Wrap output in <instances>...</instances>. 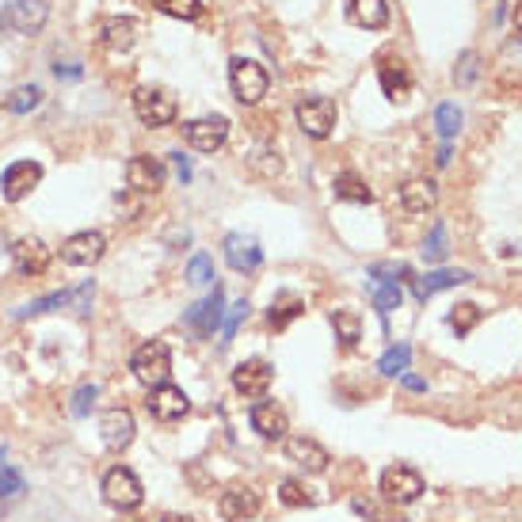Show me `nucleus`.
<instances>
[{"instance_id":"nucleus-37","label":"nucleus","mask_w":522,"mask_h":522,"mask_svg":"<svg viewBox=\"0 0 522 522\" xmlns=\"http://www.w3.org/2000/svg\"><path fill=\"white\" fill-rule=\"evenodd\" d=\"M187 282H191V287H210V282H214V264H210V256H194L191 259V264H187Z\"/></svg>"},{"instance_id":"nucleus-26","label":"nucleus","mask_w":522,"mask_h":522,"mask_svg":"<svg viewBox=\"0 0 522 522\" xmlns=\"http://www.w3.org/2000/svg\"><path fill=\"white\" fill-rule=\"evenodd\" d=\"M332 191H336V199H343V203H370V199H374V191L366 187V180L359 176V172H339Z\"/></svg>"},{"instance_id":"nucleus-32","label":"nucleus","mask_w":522,"mask_h":522,"mask_svg":"<svg viewBox=\"0 0 522 522\" xmlns=\"http://www.w3.org/2000/svg\"><path fill=\"white\" fill-rule=\"evenodd\" d=\"M153 8L172 16V19H199L203 16V0H153Z\"/></svg>"},{"instance_id":"nucleus-14","label":"nucleus","mask_w":522,"mask_h":522,"mask_svg":"<svg viewBox=\"0 0 522 522\" xmlns=\"http://www.w3.org/2000/svg\"><path fill=\"white\" fill-rule=\"evenodd\" d=\"M107 252V236L103 233H73L69 241L61 245V259L65 264H73V267H92L96 259Z\"/></svg>"},{"instance_id":"nucleus-12","label":"nucleus","mask_w":522,"mask_h":522,"mask_svg":"<svg viewBox=\"0 0 522 522\" xmlns=\"http://www.w3.org/2000/svg\"><path fill=\"white\" fill-rule=\"evenodd\" d=\"M187 408H191V401H187L183 389L168 385V381L157 385V389H149V416H153V420H161V423H176V420L187 416Z\"/></svg>"},{"instance_id":"nucleus-15","label":"nucleus","mask_w":522,"mask_h":522,"mask_svg":"<svg viewBox=\"0 0 522 522\" xmlns=\"http://www.w3.org/2000/svg\"><path fill=\"white\" fill-rule=\"evenodd\" d=\"M252 431L259 434V439L278 443V439H287L290 420H287V412H282L275 401H259V404L252 408Z\"/></svg>"},{"instance_id":"nucleus-30","label":"nucleus","mask_w":522,"mask_h":522,"mask_svg":"<svg viewBox=\"0 0 522 522\" xmlns=\"http://www.w3.org/2000/svg\"><path fill=\"white\" fill-rule=\"evenodd\" d=\"M61 306H69L73 309V290H57V294H47V298H38L31 301V306H24L16 317L24 320V317H38V313H50V309H61Z\"/></svg>"},{"instance_id":"nucleus-28","label":"nucleus","mask_w":522,"mask_h":522,"mask_svg":"<svg viewBox=\"0 0 522 522\" xmlns=\"http://www.w3.org/2000/svg\"><path fill=\"white\" fill-rule=\"evenodd\" d=\"M332 329H336V339L343 347H355L362 339V317L351 313V309H336L332 313Z\"/></svg>"},{"instance_id":"nucleus-22","label":"nucleus","mask_w":522,"mask_h":522,"mask_svg":"<svg viewBox=\"0 0 522 522\" xmlns=\"http://www.w3.org/2000/svg\"><path fill=\"white\" fill-rule=\"evenodd\" d=\"M378 80H381L389 99H404L412 92V73H408V65L401 57H381L378 61Z\"/></svg>"},{"instance_id":"nucleus-33","label":"nucleus","mask_w":522,"mask_h":522,"mask_svg":"<svg viewBox=\"0 0 522 522\" xmlns=\"http://www.w3.org/2000/svg\"><path fill=\"white\" fill-rule=\"evenodd\" d=\"M434 126H439V138L450 141L454 134L462 130V111L458 103H439V111H434Z\"/></svg>"},{"instance_id":"nucleus-27","label":"nucleus","mask_w":522,"mask_h":522,"mask_svg":"<svg viewBox=\"0 0 522 522\" xmlns=\"http://www.w3.org/2000/svg\"><path fill=\"white\" fill-rule=\"evenodd\" d=\"M301 313H306V301H301L298 294H278V298L271 301L267 324H271V329H287V324H290L294 317H301Z\"/></svg>"},{"instance_id":"nucleus-35","label":"nucleus","mask_w":522,"mask_h":522,"mask_svg":"<svg viewBox=\"0 0 522 522\" xmlns=\"http://www.w3.org/2000/svg\"><path fill=\"white\" fill-rule=\"evenodd\" d=\"M446 252H450V248H446V225L434 222V225H431V236L423 241V259H427V264H443Z\"/></svg>"},{"instance_id":"nucleus-34","label":"nucleus","mask_w":522,"mask_h":522,"mask_svg":"<svg viewBox=\"0 0 522 522\" xmlns=\"http://www.w3.org/2000/svg\"><path fill=\"white\" fill-rule=\"evenodd\" d=\"M370 294H374L378 313H393V309H401V301H404L397 282H374V290H370Z\"/></svg>"},{"instance_id":"nucleus-48","label":"nucleus","mask_w":522,"mask_h":522,"mask_svg":"<svg viewBox=\"0 0 522 522\" xmlns=\"http://www.w3.org/2000/svg\"><path fill=\"white\" fill-rule=\"evenodd\" d=\"M515 27H518V35H522V0L515 5Z\"/></svg>"},{"instance_id":"nucleus-18","label":"nucleus","mask_w":522,"mask_h":522,"mask_svg":"<svg viewBox=\"0 0 522 522\" xmlns=\"http://www.w3.org/2000/svg\"><path fill=\"white\" fill-rule=\"evenodd\" d=\"M217 515L225 522H248L259 515V496L252 488H229V492H222V499H217Z\"/></svg>"},{"instance_id":"nucleus-3","label":"nucleus","mask_w":522,"mask_h":522,"mask_svg":"<svg viewBox=\"0 0 522 522\" xmlns=\"http://www.w3.org/2000/svg\"><path fill=\"white\" fill-rule=\"evenodd\" d=\"M47 0H12V5L0 8V31L8 35H38L47 24Z\"/></svg>"},{"instance_id":"nucleus-4","label":"nucleus","mask_w":522,"mask_h":522,"mask_svg":"<svg viewBox=\"0 0 522 522\" xmlns=\"http://www.w3.org/2000/svg\"><path fill=\"white\" fill-rule=\"evenodd\" d=\"M103 499L115 511H134L141 504V481L126 465L107 469V476H103Z\"/></svg>"},{"instance_id":"nucleus-20","label":"nucleus","mask_w":522,"mask_h":522,"mask_svg":"<svg viewBox=\"0 0 522 522\" xmlns=\"http://www.w3.org/2000/svg\"><path fill=\"white\" fill-rule=\"evenodd\" d=\"M225 259L233 271H256L264 264V252H259L256 236H245V233H229L225 236Z\"/></svg>"},{"instance_id":"nucleus-23","label":"nucleus","mask_w":522,"mask_h":522,"mask_svg":"<svg viewBox=\"0 0 522 522\" xmlns=\"http://www.w3.org/2000/svg\"><path fill=\"white\" fill-rule=\"evenodd\" d=\"M434 203H439V187H434V180L401 183V206L408 214H427V210H434Z\"/></svg>"},{"instance_id":"nucleus-17","label":"nucleus","mask_w":522,"mask_h":522,"mask_svg":"<svg viewBox=\"0 0 522 522\" xmlns=\"http://www.w3.org/2000/svg\"><path fill=\"white\" fill-rule=\"evenodd\" d=\"M12 264L19 275H42L50 267V248L38 236H24V241L12 245Z\"/></svg>"},{"instance_id":"nucleus-39","label":"nucleus","mask_w":522,"mask_h":522,"mask_svg":"<svg viewBox=\"0 0 522 522\" xmlns=\"http://www.w3.org/2000/svg\"><path fill=\"white\" fill-rule=\"evenodd\" d=\"M42 103V92L35 89H19V92H12V99H8V111H16V115H27V111H35V107Z\"/></svg>"},{"instance_id":"nucleus-42","label":"nucleus","mask_w":522,"mask_h":522,"mask_svg":"<svg viewBox=\"0 0 522 522\" xmlns=\"http://www.w3.org/2000/svg\"><path fill=\"white\" fill-rule=\"evenodd\" d=\"M96 397H99V385H80L77 393H73V416H89L92 412V404H96Z\"/></svg>"},{"instance_id":"nucleus-47","label":"nucleus","mask_w":522,"mask_h":522,"mask_svg":"<svg viewBox=\"0 0 522 522\" xmlns=\"http://www.w3.org/2000/svg\"><path fill=\"white\" fill-rule=\"evenodd\" d=\"M434 161H439V168H446V164H450V141L439 149V157H434Z\"/></svg>"},{"instance_id":"nucleus-6","label":"nucleus","mask_w":522,"mask_h":522,"mask_svg":"<svg viewBox=\"0 0 522 522\" xmlns=\"http://www.w3.org/2000/svg\"><path fill=\"white\" fill-rule=\"evenodd\" d=\"M381 496L389 504H416L423 496V476L412 465H389L381 473Z\"/></svg>"},{"instance_id":"nucleus-5","label":"nucleus","mask_w":522,"mask_h":522,"mask_svg":"<svg viewBox=\"0 0 522 522\" xmlns=\"http://www.w3.org/2000/svg\"><path fill=\"white\" fill-rule=\"evenodd\" d=\"M298 126L306 130L309 138L324 141L332 134V126H336V103L329 96H306L298 103Z\"/></svg>"},{"instance_id":"nucleus-9","label":"nucleus","mask_w":522,"mask_h":522,"mask_svg":"<svg viewBox=\"0 0 522 522\" xmlns=\"http://www.w3.org/2000/svg\"><path fill=\"white\" fill-rule=\"evenodd\" d=\"M229 138V119L225 115H206L187 122V145L199 149V153H217Z\"/></svg>"},{"instance_id":"nucleus-11","label":"nucleus","mask_w":522,"mask_h":522,"mask_svg":"<svg viewBox=\"0 0 522 522\" xmlns=\"http://www.w3.org/2000/svg\"><path fill=\"white\" fill-rule=\"evenodd\" d=\"M42 180V164L35 161H16L5 168V176H0V194H5L8 203H19V199H27V194L38 187Z\"/></svg>"},{"instance_id":"nucleus-10","label":"nucleus","mask_w":522,"mask_h":522,"mask_svg":"<svg viewBox=\"0 0 522 522\" xmlns=\"http://www.w3.org/2000/svg\"><path fill=\"white\" fill-rule=\"evenodd\" d=\"M134 431H138V423H134V412H130V408H107L103 416H99L103 446L115 450V454L134 443Z\"/></svg>"},{"instance_id":"nucleus-43","label":"nucleus","mask_w":522,"mask_h":522,"mask_svg":"<svg viewBox=\"0 0 522 522\" xmlns=\"http://www.w3.org/2000/svg\"><path fill=\"white\" fill-rule=\"evenodd\" d=\"M92 294H96L92 282H80V287L73 290V309H77L80 317H89V309H92Z\"/></svg>"},{"instance_id":"nucleus-21","label":"nucleus","mask_w":522,"mask_h":522,"mask_svg":"<svg viewBox=\"0 0 522 522\" xmlns=\"http://www.w3.org/2000/svg\"><path fill=\"white\" fill-rule=\"evenodd\" d=\"M99 38H103V47L107 50H130L138 42V19H130V16H111V19H103V27H99Z\"/></svg>"},{"instance_id":"nucleus-7","label":"nucleus","mask_w":522,"mask_h":522,"mask_svg":"<svg viewBox=\"0 0 522 522\" xmlns=\"http://www.w3.org/2000/svg\"><path fill=\"white\" fill-rule=\"evenodd\" d=\"M134 115L145 122V126H168L176 119V96L164 92V89H138L134 92Z\"/></svg>"},{"instance_id":"nucleus-13","label":"nucleus","mask_w":522,"mask_h":522,"mask_svg":"<svg viewBox=\"0 0 522 522\" xmlns=\"http://www.w3.org/2000/svg\"><path fill=\"white\" fill-rule=\"evenodd\" d=\"M271 381H275V370L264 362V359H248V362H241L233 370V389L241 397H264L267 389H271Z\"/></svg>"},{"instance_id":"nucleus-49","label":"nucleus","mask_w":522,"mask_h":522,"mask_svg":"<svg viewBox=\"0 0 522 522\" xmlns=\"http://www.w3.org/2000/svg\"><path fill=\"white\" fill-rule=\"evenodd\" d=\"M164 522H194V518H187V515H168Z\"/></svg>"},{"instance_id":"nucleus-29","label":"nucleus","mask_w":522,"mask_h":522,"mask_svg":"<svg viewBox=\"0 0 522 522\" xmlns=\"http://www.w3.org/2000/svg\"><path fill=\"white\" fill-rule=\"evenodd\" d=\"M408 362H412V347L397 343V347H389V351L378 359V370L385 378H401V374H408Z\"/></svg>"},{"instance_id":"nucleus-25","label":"nucleus","mask_w":522,"mask_h":522,"mask_svg":"<svg viewBox=\"0 0 522 522\" xmlns=\"http://www.w3.org/2000/svg\"><path fill=\"white\" fill-rule=\"evenodd\" d=\"M469 278H473L469 271H431L423 278H412V290H416L420 301H427L431 294L450 290V287H462V282H469Z\"/></svg>"},{"instance_id":"nucleus-19","label":"nucleus","mask_w":522,"mask_h":522,"mask_svg":"<svg viewBox=\"0 0 522 522\" xmlns=\"http://www.w3.org/2000/svg\"><path fill=\"white\" fill-rule=\"evenodd\" d=\"M287 458L290 462H298L306 473H324L329 469V450H324L320 443H313V439H306V434H294V439H287Z\"/></svg>"},{"instance_id":"nucleus-44","label":"nucleus","mask_w":522,"mask_h":522,"mask_svg":"<svg viewBox=\"0 0 522 522\" xmlns=\"http://www.w3.org/2000/svg\"><path fill=\"white\" fill-rule=\"evenodd\" d=\"M458 77V84H473V77H476V54H462V69L454 73Z\"/></svg>"},{"instance_id":"nucleus-24","label":"nucleus","mask_w":522,"mask_h":522,"mask_svg":"<svg viewBox=\"0 0 522 522\" xmlns=\"http://www.w3.org/2000/svg\"><path fill=\"white\" fill-rule=\"evenodd\" d=\"M347 16L366 31H381L389 24V5L385 0H347Z\"/></svg>"},{"instance_id":"nucleus-36","label":"nucleus","mask_w":522,"mask_h":522,"mask_svg":"<svg viewBox=\"0 0 522 522\" xmlns=\"http://www.w3.org/2000/svg\"><path fill=\"white\" fill-rule=\"evenodd\" d=\"M278 499H282L287 507H313L309 488L301 485V481H294V476H290V481H282V485H278Z\"/></svg>"},{"instance_id":"nucleus-45","label":"nucleus","mask_w":522,"mask_h":522,"mask_svg":"<svg viewBox=\"0 0 522 522\" xmlns=\"http://www.w3.org/2000/svg\"><path fill=\"white\" fill-rule=\"evenodd\" d=\"M172 157H176V172H180V180L187 183V180H191V164H187V157H183V153H172Z\"/></svg>"},{"instance_id":"nucleus-2","label":"nucleus","mask_w":522,"mask_h":522,"mask_svg":"<svg viewBox=\"0 0 522 522\" xmlns=\"http://www.w3.org/2000/svg\"><path fill=\"white\" fill-rule=\"evenodd\" d=\"M130 370H134V378H138L141 385H149V389L164 385L168 374H172V351H168V343H164V339L141 343L138 351H134V359H130Z\"/></svg>"},{"instance_id":"nucleus-1","label":"nucleus","mask_w":522,"mask_h":522,"mask_svg":"<svg viewBox=\"0 0 522 522\" xmlns=\"http://www.w3.org/2000/svg\"><path fill=\"white\" fill-rule=\"evenodd\" d=\"M229 84H233V96L241 99L245 107H256L259 99L267 96L271 77H267V69H264L259 61H252V57H233V61H229Z\"/></svg>"},{"instance_id":"nucleus-46","label":"nucleus","mask_w":522,"mask_h":522,"mask_svg":"<svg viewBox=\"0 0 522 522\" xmlns=\"http://www.w3.org/2000/svg\"><path fill=\"white\" fill-rule=\"evenodd\" d=\"M401 378H404V385H408V389H416V393H420V389H427V385H423V378H416V374H401Z\"/></svg>"},{"instance_id":"nucleus-41","label":"nucleus","mask_w":522,"mask_h":522,"mask_svg":"<svg viewBox=\"0 0 522 522\" xmlns=\"http://www.w3.org/2000/svg\"><path fill=\"white\" fill-rule=\"evenodd\" d=\"M245 317H248V301L241 298L236 306H229V313H225V320H222V343H229V339L236 336V329H241Z\"/></svg>"},{"instance_id":"nucleus-38","label":"nucleus","mask_w":522,"mask_h":522,"mask_svg":"<svg viewBox=\"0 0 522 522\" xmlns=\"http://www.w3.org/2000/svg\"><path fill=\"white\" fill-rule=\"evenodd\" d=\"M19 492H27V481H24V473L12 469V465H0V499H12Z\"/></svg>"},{"instance_id":"nucleus-40","label":"nucleus","mask_w":522,"mask_h":522,"mask_svg":"<svg viewBox=\"0 0 522 522\" xmlns=\"http://www.w3.org/2000/svg\"><path fill=\"white\" fill-rule=\"evenodd\" d=\"M370 278H378V282H412V267H404V264H374V267H370Z\"/></svg>"},{"instance_id":"nucleus-16","label":"nucleus","mask_w":522,"mask_h":522,"mask_svg":"<svg viewBox=\"0 0 522 522\" xmlns=\"http://www.w3.org/2000/svg\"><path fill=\"white\" fill-rule=\"evenodd\" d=\"M126 183L134 187V191H141V194H157L161 187H164V164L157 161V157H134L126 164Z\"/></svg>"},{"instance_id":"nucleus-8","label":"nucleus","mask_w":522,"mask_h":522,"mask_svg":"<svg viewBox=\"0 0 522 522\" xmlns=\"http://www.w3.org/2000/svg\"><path fill=\"white\" fill-rule=\"evenodd\" d=\"M222 313H225V294H222V287H214V294H206L199 306L183 313V324L194 336L206 339V336H214L217 329H222Z\"/></svg>"},{"instance_id":"nucleus-31","label":"nucleus","mask_w":522,"mask_h":522,"mask_svg":"<svg viewBox=\"0 0 522 522\" xmlns=\"http://www.w3.org/2000/svg\"><path fill=\"white\" fill-rule=\"evenodd\" d=\"M481 317H485V313L476 309L473 301H462V306H454V313H450L446 320H450V329L458 332V336H469V332L476 329V324H481Z\"/></svg>"}]
</instances>
